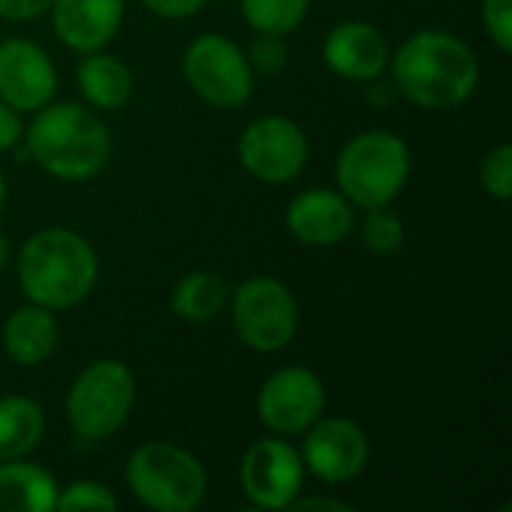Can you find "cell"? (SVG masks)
<instances>
[{"instance_id":"cell-1","label":"cell","mask_w":512,"mask_h":512,"mask_svg":"<svg viewBox=\"0 0 512 512\" xmlns=\"http://www.w3.org/2000/svg\"><path fill=\"white\" fill-rule=\"evenodd\" d=\"M393 81L408 102L426 111H450L474 96L480 63L456 33L420 30L393 54Z\"/></svg>"},{"instance_id":"cell-2","label":"cell","mask_w":512,"mask_h":512,"mask_svg":"<svg viewBox=\"0 0 512 512\" xmlns=\"http://www.w3.org/2000/svg\"><path fill=\"white\" fill-rule=\"evenodd\" d=\"M96 276V249L69 228H42L18 249V285L24 297L51 312L84 303Z\"/></svg>"},{"instance_id":"cell-3","label":"cell","mask_w":512,"mask_h":512,"mask_svg":"<svg viewBox=\"0 0 512 512\" xmlns=\"http://www.w3.org/2000/svg\"><path fill=\"white\" fill-rule=\"evenodd\" d=\"M30 159L51 177L84 183L99 177L111 156V135L105 123L84 105L48 102L24 129Z\"/></svg>"},{"instance_id":"cell-4","label":"cell","mask_w":512,"mask_h":512,"mask_svg":"<svg viewBox=\"0 0 512 512\" xmlns=\"http://www.w3.org/2000/svg\"><path fill=\"white\" fill-rule=\"evenodd\" d=\"M411 177L408 144L384 129H369L354 135L336 159L339 192L357 207L390 204Z\"/></svg>"},{"instance_id":"cell-5","label":"cell","mask_w":512,"mask_h":512,"mask_svg":"<svg viewBox=\"0 0 512 512\" xmlns=\"http://www.w3.org/2000/svg\"><path fill=\"white\" fill-rule=\"evenodd\" d=\"M126 483L147 510L156 512H192L207 495L204 465L168 441L135 447L126 462Z\"/></svg>"},{"instance_id":"cell-6","label":"cell","mask_w":512,"mask_h":512,"mask_svg":"<svg viewBox=\"0 0 512 512\" xmlns=\"http://www.w3.org/2000/svg\"><path fill=\"white\" fill-rule=\"evenodd\" d=\"M135 405V375L120 360L90 363L69 387L66 417L78 438L102 441L114 435Z\"/></svg>"},{"instance_id":"cell-7","label":"cell","mask_w":512,"mask_h":512,"mask_svg":"<svg viewBox=\"0 0 512 512\" xmlns=\"http://www.w3.org/2000/svg\"><path fill=\"white\" fill-rule=\"evenodd\" d=\"M231 321L243 345L258 354H276L291 345L300 327V309L288 285L270 276L246 279L231 297Z\"/></svg>"},{"instance_id":"cell-8","label":"cell","mask_w":512,"mask_h":512,"mask_svg":"<svg viewBox=\"0 0 512 512\" xmlns=\"http://www.w3.org/2000/svg\"><path fill=\"white\" fill-rule=\"evenodd\" d=\"M183 75L189 87L216 108H240L255 90V72L246 51L222 33H201L183 51Z\"/></svg>"},{"instance_id":"cell-9","label":"cell","mask_w":512,"mask_h":512,"mask_svg":"<svg viewBox=\"0 0 512 512\" xmlns=\"http://www.w3.org/2000/svg\"><path fill=\"white\" fill-rule=\"evenodd\" d=\"M240 165L267 186L291 183L303 174L309 162L306 132L282 114H267L252 120L237 141Z\"/></svg>"},{"instance_id":"cell-10","label":"cell","mask_w":512,"mask_h":512,"mask_svg":"<svg viewBox=\"0 0 512 512\" xmlns=\"http://www.w3.org/2000/svg\"><path fill=\"white\" fill-rule=\"evenodd\" d=\"M306 465L288 441L261 438L255 441L240 462V489L252 507L267 512L291 510L297 495L303 492Z\"/></svg>"},{"instance_id":"cell-11","label":"cell","mask_w":512,"mask_h":512,"mask_svg":"<svg viewBox=\"0 0 512 512\" xmlns=\"http://www.w3.org/2000/svg\"><path fill=\"white\" fill-rule=\"evenodd\" d=\"M327 405L324 381L306 366L276 369L258 390V417L279 438L306 432Z\"/></svg>"},{"instance_id":"cell-12","label":"cell","mask_w":512,"mask_h":512,"mask_svg":"<svg viewBox=\"0 0 512 512\" xmlns=\"http://www.w3.org/2000/svg\"><path fill=\"white\" fill-rule=\"evenodd\" d=\"M300 459L306 471L324 483H351L369 465V435L348 417H318L306 429Z\"/></svg>"},{"instance_id":"cell-13","label":"cell","mask_w":512,"mask_h":512,"mask_svg":"<svg viewBox=\"0 0 512 512\" xmlns=\"http://www.w3.org/2000/svg\"><path fill=\"white\" fill-rule=\"evenodd\" d=\"M57 93V69L48 51L30 39L0 42V102L21 111L45 108Z\"/></svg>"},{"instance_id":"cell-14","label":"cell","mask_w":512,"mask_h":512,"mask_svg":"<svg viewBox=\"0 0 512 512\" xmlns=\"http://www.w3.org/2000/svg\"><path fill=\"white\" fill-rule=\"evenodd\" d=\"M324 63L348 81H378L390 66L387 36L369 21H342L324 39Z\"/></svg>"},{"instance_id":"cell-15","label":"cell","mask_w":512,"mask_h":512,"mask_svg":"<svg viewBox=\"0 0 512 512\" xmlns=\"http://www.w3.org/2000/svg\"><path fill=\"white\" fill-rule=\"evenodd\" d=\"M288 231L306 246H333L354 228V207L342 192L306 189L285 210Z\"/></svg>"},{"instance_id":"cell-16","label":"cell","mask_w":512,"mask_h":512,"mask_svg":"<svg viewBox=\"0 0 512 512\" xmlns=\"http://www.w3.org/2000/svg\"><path fill=\"white\" fill-rule=\"evenodd\" d=\"M48 12L60 42L78 54L102 51L123 24V0H54Z\"/></svg>"},{"instance_id":"cell-17","label":"cell","mask_w":512,"mask_h":512,"mask_svg":"<svg viewBox=\"0 0 512 512\" xmlns=\"http://www.w3.org/2000/svg\"><path fill=\"white\" fill-rule=\"evenodd\" d=\"M57 321L51 309L27 303L15 309L3 324V351L18 366H39L57 348Z\"/></svg>"},{"instance_id":"cell-18","label":"cell","mask_w":512,"mask_h":512,"mask_svg":"<svg viewBox=\"0 0 512 512\" xmlns=\"http://www.w3.org/2000/svg\"><path fill=\"white\" fill-rule=\"evenodd\" d=\"M75 78H78L81 96L99 111L123 108L135 90V78H132L129 66L120 57L105 54V51L84 54L78 69H75Z\"/></svg>"},{"instance_id":"cell-19","label":"cell","mask_w":512,"mask_h":512,"mask_svg":"<svg viewBox=\"0 0 512 512\" xmlns=\"http://www.w3.org/2000/svg\"><path fill=\"white\" fill-rule=\"evenodd\" d=\"M57 480L21 459L0 462V512H51L57 504Z\"/></svg>"},{"instance_id":"cell-20","label":"cell","mask_w":512,"mask_h":512,"mask_svg":"<svg viewBox=\"0 0 512 512\" xmlns=\"http://www.w3.org/2000/svg\"><path fill=\"white\" fill-rule=\"evenodd\" d=\"M228 282L213 270L186 273L171 291V309L186 324H210L228 303Z\"/></svg>"},{"instance_id":"cell-21","label":"cell","mask_w":512,"mask_h":512,"mask_svg":"<svg viewBox=\"0 0 512 512\" xmlns=\"http://www.w3.org/2000/svg\"><path fill=\"white\" fill-rule=\"evenodd\" d=\"M45 435V414L27 396L0 399V462L24 459Z\"/></svg>"},{"instance_id":"cell-22","label":"cell","mask_w":512,"mask_h":512,"mask_svg":"<svg viewBox=\"0 0 512 512\" xmlns=\"http://www.w3.org/2000/svg\"><path fill=\"white\" fill-rule=\"evenodd\" d=\"M312 0H240L243 18L258 33H291L303 24Z\"/></svg>"},{"instance_id":"cell-23","label":"cell","mask_w":512,"mask_h":512,"mask_svg":"<svg viewBox=\"0 0 512 512\" xmlns=\"http://www.w3.org/2000/svg\"><path fill=\"white\" fill-rule=\"evenodd\" d=\"M363 243L369 246L372 255H396L405 243V225L399 219V213L390 210V204L384 207H369L366 219H363Z\"/></svg>"},{"instance_id":"cell-24","label":"cell","mask_w":512,"mask_h":512,"mask_svg":"<svg viewBox=\"0 0 512 512\" xmlns=\"http://www.w3.org/2000/svg\"><path fill=\"white\" fill-rule=\"evenodd\" d=\"M120 507V501L114 498V492L105 483L96 480H75L72 486L57 492V504L54 510L75 512V510H102L114 512Z\"/></svg>"},{"instance_id":"cell-25","label":"cell","mask_w":512,"mask_h":512,"mask_svg":"<svg viewBox=\"0 0 512 512\" xmlns=\"http://www.w3.org/2000/svg\"><path fill=\"white\" fill-rule=\"evenodd\" d=\"M480 183L495 201H510L512 195V144L492 147L480 162Z\"/></svg>"},{"instance_id":"cell-26","label":"cell","mask_w":512,"mask_h":512,"mask_svg":"<svg viewBox=\"0 0 512 512\" xmlns=\"http://www.w3.org/2000/svg\"><path fill=\"white\" fill-rule=\"evenodd\" d=\"M249 66L264 72V75H276L285 69L288 63V45H285V36L282 33H258L255 42L249 45V54H246Z\"/></svg>"},{"instance_id":"cell-27","label":"cell","mask_w":512,"mask_h":512,"mask_svg":"<svg viewBox=\"0 0 512 512\" xmlns=\"http://www.w3.org/2000/svg\"><path fill=\"white\" fill-rule=\"evenodd\" d=\"M483 27L489 39L507 54L512 51V0H483Z\"/></svg>"},{"instance_id":"cell-28","label":"cell","mask_w":512,"mask_h":512,"mask_svg":"<svg viewBox=\"0 0 512 512\" xmlns=\"http://www.w3.org/2000/svg\"><path fill=\"white\" fill-rule=\"evenodd\" d=\"M54 0H0V18L9 21H33L51 9Z\"/></svg>"},{"instance_id":"cell-29","label":"cell","mask_w":512,"mask_h":512,"mask_svg":"<svg viewBox=\"0 0 512 512\" xmlns=\"http://www.w3.org/2000/svg\"><path fill=\"white\" fill-rule=\"evenodd\" d=\"M207 0H144V6L162 18L180 21V18H192L198 9H204Z\"/></svg>"},{"instance_id":"cell-30","label":"cell","mask_w":512,"mask_h":512,"mask_svg":"<svg viewBox=\"0 0 512 512\" xmlns=\"http://www.w3.org/2000/svg\"><path fill=\"white\" fill-rule=\"evenodd\" d=\"M24 138V123L18 117L15 108H9L6 102H0V150L15 147Z\"/></svg>"},{"instance_id":"cell-31","label":"cell","mask_w":512,"mask_h":512,"mask_svg":"<svg viewBox=\"0 0 512 512\" xmlns=\"http://www.w3.org/2000/svg\"><path fill=\"white\" fill-rule=\"evenodd\" d=\"M291 510H336V512H351V504L345 501H333V498H300L291 504Z\"/></svg>"},{"instance_id":"cell-32","label":"cell","mask_w":512,"mask_h":512,"mask_svg":"<svg viewBox=\"0 0 512 512\" xmlns=\"http://www.w3.org/2000/svg\"><path fill=\"white\" fill-rule=\"evenodd\" d=\"M9 255H12V243H9V237L0 231V270L9 264Z\"/></svg>"},{"instance_id":"cell-33","label":"cell","mask_w":512,"mask_h":512,"mask_svg":"<svg viewBox=\"0 0 512 512\" xmlns=\"http://www.w3.org/2000/svg\"><path fill=\"white\" fill-rule=\"evenodd\" d=\"M3 207H6V180L0 174V213H3Z\"/></svg>"}]
</instances>
